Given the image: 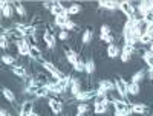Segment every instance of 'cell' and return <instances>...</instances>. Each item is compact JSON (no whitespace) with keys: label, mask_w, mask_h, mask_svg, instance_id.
Here are the masks:
<instances>
[{"label":"cell","mask_w":153,"mask_h":116,"mask_svg":"<svg viewBox=\"0 0 153 116\" xmlns=\"http://www.w3.org/2000/svg\"><path fill=\"white\" fill-rule=\"evenodd\" d=\"M86 112H89V106L87 104L81 102V104L76 106V113H86Z\"/></svg>","instance_id":"obj_31"},{"label":"cell","mask_w":153,"mask_h":116,"mask_svg":"<svg viewBox=\"0 0 153 116\" xmlns=\"http://www.w3.org/2000/svg\"><path fill=\"white\" fill-rule=\"evenodd\" d=\"M120 11L123 12L126 17H129V18L136 14V8L133 6L132 2H127V0H124V2H120Z\"/></svg>","instance_id":"obj_3"},{"label":"cell","mask_w":153,"mask_h":116,"mask_svg":"<svg viewBox=\"0 0 153 116\" xmlns=\"http://www.w3.org/2000/svg\"><path fill=\"white\" fill-rule=\"evenodd\" d=\"M84 67H86V73L92 75V73L95 72V60H94L92 57L87 58V60L84 61Z\"/></svg>","instance_id":"obj_19"},{"label":"cell","mask_w":153,"mask_h":116,"mask_svg":"<svg viewBox=\"0 0 153 116\" xmlns=\"http://www.w3.org/2000/svg\"><path fill=\"white\" fill-rule=\"evenodd\" d=\"M120 60H121L123 63H129V61L132 60V55H130V54H127V52H123V50H121V55H120Z\"/></svg>","instance_id":"obj_32"},{"label":"cell","mask_w":153,"mask_h":116,"mask_svg":"<svg viewBox=\"0 0 153 116\" xmlns=\"http://www.w3.org/2000/svg\"><path fill=\"white\" fill-rule=\"evenodd\" d=\"M51 12H52L54 17H58V16H68V8L63 6L61 2H54L52 8H51Z\"/></svg>","instance_id":"obj_7"},{"label":"cell","mask_w":153,"mask_h":116,"mask_svg":"<svg viewBox=\"0 0 153 116\" xmlns=\"http://www.w3.org/2000/svg\"><path fill=\"white\" fill-rule=\"evenodd\" d=\"M69 20H71L69 16H58V17L54 18V23H55V26H58V28L63 31V29H65V26H66V23H68Z\"/></svg>","instance_id":"obj_17"},{"label":"cell","mask_w":153,"mask_h":116,"mask_svg":"<svg viewBox=\"0 0 153 116\" xmlns=\"http://www.w3.org/2000/svg\"><path fill=\"white\" fill-rule=\"evenodd\" d=\"M152 116H153V110H152Z\"/></svg>","instance_id":"obj_37"},{"label":"cell","mask_w":153,"mask_h":116,"mask_svg":"<svg viewBox=\"0 0 153 116\" xmlns=\"http://www.w3.org/2000/svg\"><path fill=\"white\" fill-rule=\"evenodd\" d=\"M81 5L78 3H72L71 6H68V16H75V14H80L81 12Z\"/></svg>","instance_id":"obj_24"},{"label":"cell","mask_w":153,"mask_h":116,"mask_svg":"<svg viewBox=\"0 0 153 116\" xmlns=\"http://www.w3.org/2000/svg\"><path fill=\"white\" fill-rule=\"evenodd\" d=\"M48 106L51 109V112H52L54 115H60L63 112V102L55 96V98H49V102H48Z\"/></svg>","instance_id":"obj_5"},{"label":"cell","mask_w":153,"mask_h":116,"mask_svg":"<svg viewBox=\"0 0 153 116\" xmlns=\"http://www.w3.org/2000/svg\"><path fill=\"white\" fill-rule=\"evenodd\" d=\"M100 31H101V35H109V34H112V29H110L109 24H103V26L100 28Z\"/></svg>","instance_id":"obj_33"},{"label":"cell","mask_w":153,"mask_h":116,"mask_svg":"<svg viewBox=\"0 0 153 116\" xmlns=\"http://www.w3.org/2000/svg\"><path fill=\"white\" fill-rule=\"evenodd\" d=\"M152 43H153V35L144 32L141 37H139V44H141V46H144V44H149V46H150Z\"/></svg>","instance_id":"obj_23"},{"label":"cell","mask_w":153,"mask_h":116,"mask_svg":"<svg viewBox=\"0 0 153 116\" xmlns=\"http://www.w3.org/2000/svg\"><path fill=\"white\" fill-rule=\"evenodd\" d=\"M106 54H107L109 58H117V57L121 55V49H120L118 44H115V43H113V44H109V46H107Z\"/></svg>","instance_id":"obj_10"},{"label":"cell","mask_w":153,"mask_h":116,"mask_svg":"<svg viewBox=\"0 0 153 116\" xmlns=\"http://www.w3.org/2000/svg\"><path fill=\"white\" fill-rule=\"evenodd\" d=\"M65 57H66V61L71 64V66H75V64L81 60V55L76 54L72 49H65Z\"/></svg>","instance_id":"obj_6"},{"label":"cell","mask_w":153,"mask_h":116,"mask_svg":"<svg viewBox=\"0 0 153 116\" xmlns=\"http://www.w3.org/2000/svg\"><path fill=\"white\" fill-rule=\"evenodd\" d=\"M0 5H2V16L5 18H11L12 17V6H11V3L9 2H2Z\"/></svg>","instance_id":"obj_16"},{"label":"cell","mask_w":153,"mask_h":116,"mask_svg":"<svg viewBox=\"0 0 153 116\" xmlns=\"http://www.w3.org/2000/svg\"><path fill=\"white\" fill-rule=\"evenodd\" d=\"M75 29H76V24H75L72 20H69V21L66 23V26H65V29H63V31H68V32H69V31H75Z\"/></svg>","instance_id":"obj_34"},{"label":"cell","mask_w":153,"mask_h":116,"mask_svg":"<svg viewBox=\"0 0 153 116\" xmlns=\"http://www.w3.org/2000/svg\"><path fill=\"white\" fill-rule=\"evenodd\" d=\"M127 87H129V95H132V96H136L141 93V86L138 83H129Z\"/></svg>","instance_id":"obj_20"},{"label":"cell","mask_w":153,"mask_h":116,"mask_svg":"<svg viewBox=\"0 0 153 116\" xmlns=\"http://www.w3.org/2000/svg\"><path fill=\"white\" fill-rule=\"evenodd\" d=\"M12 73H14L16 76H19V78H28V70L23 64H19V66L16 64V66H12Z\"/></svg>","instance_id":"obj_12"},{"label":"cell","mask_w":153,"mask_h":116,"mask_svg":"<svg viewBox=\"0 0 153 116\" xmlns=\"http://www.w3.org/2000/svg\"><path fill=\"white\" fill-rule=\"evenodd\" d=\"M109 110V104H94V113L95 115H104Z\"/></svg>","instance_id":"obj_22"},{"label":"cell","mask_w":153,"mask_h":116,"mask_svg":"<svg viewBox=\"0 0 153 116\" xmlns=\"http://www.w3.org/2000/svg\"><path fill=\"white\" fill-rule=\"evenodd\" d=\"M69 37H71V35H69V32H68V31H61V32L58 34V38H60L61 41H66V40H69Z\"/></svg>","instance_id":"obj_35"},{"label":"cell","mask_w":153,"mask_h":116,"mask_svg":"<svg viewBox=\"0 0 153 116\" xmlns=\"http://www.w3.org/2000/svg\"><path fill=\"white\" fill-rule=\"evenodd\" d=\"M98 5L104 9H109V11H113V9H120V2H115V0H101L98 2Z\"/></svg>","instance_id":"obj_11"},{"label":"cell","mask_w":153,"mask_h":116,"mask_svg":"<svg viewBox=\"0 0 153 116\" xmlns=\"http://www.w3.org/2000/svg\"><path fill=\"white\" fill-rule=\"evenodd\" d=\"M144 78H146L144 70H138V72H135V73L132 75V83H138V84H139Z\"/></svg>","instance_id":"obj_25"},{"label":"cell","mask_w":153,"mask_h":116,"mask_svg":"<svg viewBox=\"0 0 153 116\" xmlns=\"http://www.w3.org/2000/svg\"><path fill=\"white\" fill-rule=\"evenodd\" d=\"M32 112H34V102L29 101V99H26V101H23V104L20 106L19 116H29Z\"/></svg>","instance_id":"obj_8"},{"label":"cell","mask_w":153,"mask_h":116,"mask_svg":"<svg viewBox=\"0 0 153 116\" xmlns=\"http://www.w3.org/2000/svg\"><path fill=\"white\" fill-rule=\"evenodd\" d=\"M2 92H3L5 99H6L8 102H11V104H14V102H16V95H14V92H12L11 89H8V87H3Z\"/></svg>","instance_id":"obj_18"},{"label":"cell","mask_w":153,"mask_h":116,"mask_svg":"<svg viewBox=\"0 0 153 116\" xmlns=\"http://www.w3.org/2000/svg\"><path fill=\"white\" fill-rule=\"evenodd\" d=\"M17 44V54L20 55V57H29L31 55V43L25 38V40H20L19 43H16Z\"/></svg>","instance_id":"obj_2"},{"label":"cell","mask_w":153,"mask_h":116,"mask_svg":"<svg viewBox=\"0 0 153 116\" xmlns=\"http://www.w3.org/2000/svg\"><path fill=\"white\" fill-rule=\"evenodd\" d=\"M115 90H117V93L121 96V99L127 98L129 96V83H127L124 78H121V76H118V78H115Z\"/></svg>","instance_id":"obj_1"},{"label":"cell","mask_w":153,"mask_h":116,"mask_svg":"<svg viewBox=\"0 0 153 116\" xmlns=\"http://www.w3.org/2000/svg\"><path fill=\"white\" fill-rule=\"evenodd\" d=\"M92 40H94V31L91 28H87L83 32V35H81V43L83 44H89V43H92Z\"/></svg>","instance_id":"obj_15"},{"label":"cell","mask_w":153,"mask_h":116,"mask_svg":"<svg viewBox=\"0 0 153 116\" xmlns=\"http://www.w3.org/2000/svg\"><path fill=\"white\" fill-rule=\"evenodd\" d=\"M29 116H40V113H37V112H35V110H34V112H32V113H31V115H29Z\"/></svg>","instance_id":"obj_36"},{"label":"cell","mask_w":153,"mask_h":116,"mask_svg":"<svg viewBox=\"0 0 153 116\" xmlns=\"http://www.w3.org/2000/svg\"><path fill=\"white\" fill-rule=\"evenodd\" d=\"M42 37H43V41L46 43V46H48L49 49H54V47H55V35L51 32V31H46Z\"/></svg>","instance_id":"obj_9"},{"label":"cell","mask_w":153,"mask_h":116,"mask_svg":"<svg viewBox=\"0 0 153 116\" xmlns=\"http://www.w3.org/2000/svg\"><path fill=\"white\" fill-rule=\"evenodd\" d=\"M16 57L11 55V54H3L2 55V63L6 64V66H16Z\"/></svg>","instance_id":"obj_21"},{"label":"cell","mask_w":153,"mask_h":116,"mask_svg":"<svg viewBox=\"0 0 153 116\" xmlns=\"http://www.w3.org/2000/svg\"><path fill=\"white\" fill-rule=\"evenodd\" d=\"M31 60L35 61H42V49L38 47L37 44H31Z\"/></svg>","instance_id":"obj_14"},{"label":"cell","mask_w":153,"mask_h":116,"mask_svg":"<svg viewBox=\"0 0 153 116\" xmlns=\"http://www.w3.org/2000/svg\"><path fill=\"white\" fill-rule=\"evenodd\" d=\"M144 23L146 24H150V23H153V11H149L147 14H144Z\"/></svg>","instance_id":"obj_29"},{"label":"cell","mask_w":153,"mask_h":116,"mask_svg":"<svg viewBox=\"0 0 153 116\" xmlns=\"http://www.w3.org/2000/svg\"><path fill=\"white\" fill-rule=\"evenodd\" d=\"M100 40L109 46V44H113V41H115V37H113L112 34H109V35H100Z\"/></svg>","instance_id":"obj_27"},{"label":"cell","mask_w":153,"mask_h":116,"mask_svg":"<svg viewBox=\"0 0 153 116\" xmlns=\"http://www.w3.org/2000/svg\"><path fill=\"white\" fill-rule=\"evenodd\" d=\"M97 90H81V92L75 96L76 101H80V102H86V101H91V99H95L97 96Z\"/></svg>","instance_id":"obj_4"},{"label":"cell","mask_w":153,"mask_h":116,"mask_svg":"<svg viewBox=\"0 0 153 116\" xmlns=\"http://www.w3.org/2000/svg\"><path fill=\"white\" fill-rule=\"evenodd\" d=\"M146 112H147V104H144V102H135V104H132V113L144 115Z\"/></svg>","instance_id":"obj_13"},{"label":"cell","mask_w":153,"mask_h":116,"mask_svg":"<svg viewBox=\"0 0 153 116\" xmlns=\"http://www.w3.org/2000/svg\"><path fill=\"white\" fill-rule=\"evenodd\" d=\"M14 9H16V12H17V14H19L20 17H25V16H26V9H25L23 3H16Z\"/></svg>","instance_id":"obj_28"},{"label":"cell","mask_w":153,"mask_h":116,"mask_svg":"<svg viewBox=\"0 0 153 116\" xmlns=\"http://www.w3.org/2000/svg\"><path fill=\"white\" fill-rule=\"evenodd\" d=\"M74 69H75L76 72H86V67H84V61H83V60H80V61L76 63L75 66H74Z\"/></svg>","instance_id":"obj_30"},{"label":"cell","mask_w":153,"mask_h":116,"mask_svg":"<svg viewBox=\"0 0 153 116\" xmlns=\"http://www.w3.org/2000/svg\"><path fill=\"white\" fill-rule=\"evenodd\" d=\"M51 95V92H49V89L45 86V87H40V89H38L37 90V92H35V98H46V96H49Z\"/></svg>","instance_id":"obj_26"}]
</instances>
